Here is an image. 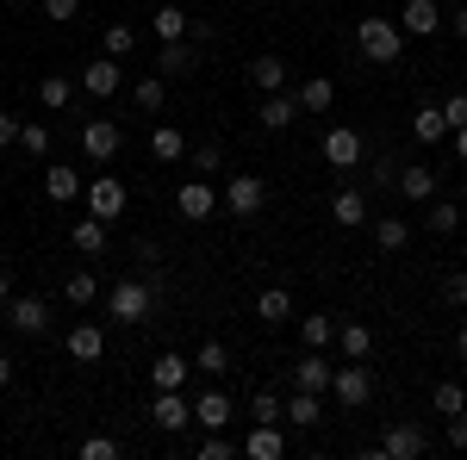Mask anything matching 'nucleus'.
Here are the masks:
<instances>
[{"label":"nucleus","mask_w":467,"mask_h":460,"mask_svg":"<svg viewBox=\"0 0 467 460\" xmlns=\"http://www.w3.org/2000/svg\"><path fill=\"white\" fill-rule=\"evenodd\" d=\"M455 349H462V361H467V323H462V336H455Z\"/></svg>","instance_id":"56"},{"label":"nucleus","mask_w":467,"mask_h":460,"mask_svg":"<svg viewBox=\"0 0 467 460\" xmlns=\"http://www.w3.org/2000/svg\"><path fill=\"white\" fill-rule=\"evenodd\" d=\"M442 299H449V305H467V274H462V268L442 274Z\"/></svg>","instance_id":"48"},{"label":"nucleus","mask_w":467,"mask_h":460,"mask_svg":"<svg viewBox=\"0 0 467 460\" xmlns=\"http://www.w3.org/2000/svg\"><path fill=\"white\" fill-rule=\"evenodd\" d=\"M330 392H337V398H343L349 411H361V404L374 398V373H368L361 361H343V367L330 373Z\"/></svg>","instance_id":"7"},{"label":"nucleus","mask_w":467,"mask_h":460,"mask_svg":"<svg viewBox=\"0 0 467 460\" xmlns=\"http://www.w3.org/2000/svg\"><path fill=\"white\" fill-rule=\"evenodd\" d=\"M150 156H156V162H181V156H187V138H181L175 125H156V131H150Z\"/></svg>","instance_id":"35"},{"label":"nucleus","mask_w":467,"mask_h":460,"mask_svg":"<svg viewBox=\"0 0 467 460\" xmlns=\"http://www.w3.org/2000/svg\"><path fill=\"white\" fill-rule=\"evenodd\" d=\"M119 149H125L119 118H88V125H81V156H88V162H100V169H107Z\"/></svg>","instance_id":"4"},{"label":"nucleus","mask_w":467,"mask_h":460,"mask_svg":"<svg viewBox=\"0 0 467 460\" xmlns=\"http://www.w3.org/2000/svg\"><path fill=\"white\" fill-rule=\"evenodd\" d=\"M237 455H250V460H281V455H287V435H281V424H250V435L237 442Z\"/></svg>","instance_id":"13"},{"label":"nucleus","mask_w":467,"mask_h":460,"mask_svg":"<svg viewBox=\"0 0 467 460\" xmlns=\"http://www.w3.org/2000/svg\"><path fill=\"white\" fill-rule=\"evenodd\" d=\"M250 87L255 94H281V87H287V63H281V56H255L250 63Z\"/></svg>","instance_id":"25"},{"label":"nucleus","mask_w":467,"mask_h":460,"mask_svg":"<svg viewBox=\"0 0 467 460\" xmlns=\"http://www.w3.org/2000/svg\"><path fill=\"white\" fill-rule=\"evenodd\" d=\"M187 373H193L187 354H156V361H150V386H156V392H181V386H187Z\"/></svg>","instance_id":"17"},{"label":"nucleus","mask_w":467,"mask_h":460,"mask_svg":"<svg viewBox=\"0 0 467 460\" xmlns=\"http://www.w3.org/2000/svg\"><path fill=\"white\" fill-rule=\"evenodd\" d=\"M63 299H69V305H94V299H100V281L81 268V274H69V281H63Z\"/></svg>","instance_id":"40"},{"label":"nucleus","mask_w":467,"mask_h":460,"mask_svg":"<svg viewBox=\"0 0 467 460\" xmlns=\"http://www.w3.org/2000/svg\"><path fill=\"white\" fill-rule=\"evenodd\" d=\"M218 206H224L231 218H255L262 206H268V187H262V175H231L224 193H218Z\"/></svg>","instance_id":"3"},{"label":"nucleus","mask_w":467,"mask_h":460,"mask_svg":"<svg viewBox=\"0 0 467 460\" xmlns=\"http://www.w3.org/2000/svg\"><path fill=\"white\" fill-rule=\"evenodd\" d=\"M436 26H442V6L436 0H405L399 6V32L405 37H436Z\"/></svg>","instance_id":"14"},{"label":"nucleus","mask_w":467,"mask_h":460,"mask_svg":"<svg viewBox=\"0 0 467 460\" xmlns=\"http://www.w3.org/2000/svg\"><path fill=\"white\" fill-rule=\"evenodd\" d=\"M436 417H455V411H467V386H455V380H442V386L431 392Z\"/></svg>","instance_id":"41"},{"label":"nucleus","mask_w":467,"mask_h":460,"mask_svg":"<svg viewBox=\"0 0 467 460\" xmlns=\"http://www.w3.org/2000/svg\"><path fill=\"white\" fill-rule=\"evenodd\" d=\"M69 354L75 361H100V354H107V330H100V323H75L69 330Z\"/></svg>","instance_id":"26"},{"label":"nucleus","mask_w":467,"mask_h":460,"mask_svg":"<svg viewBox=\"0 0 467 460\" xmlns=\"http://www.w3.org/2000/svg\"><path fill=\"white\" fill-rule=\"evenodd\" d=\"M356 50L374 63V69H393L399 56H405V32H399V19H361V26H356Z\"/></svg>","instance_id":"1"},{"label":"nucleus","mask_w":467,"mask_h":460,"mask_svg":"<svg viewBox=\"0 0 467 460\" xmlns=\"http://www.w3.org/2000/svg\"><path fill=\"white\" fill-rule=\"evenodd\" d=\"M37 6H44V19H57V26H63V19H75V13H81V0H37Z\"/></svg>","instance_id":"49"},{"label":"nucleus","mask_w":467,"mask_h":460,"mask_svg":"<svg viewBox=\"0 0 467 460\" xmlns=\"http://www.w3.org/2000/svg\"><path fill=\"white\" fill-rule=\"evenodd\" d=\"M449 138H455V156L467 162V125H462V131H449Z\"/></svg>","instance_id":"54"},{"label":"nucleus","mask_w":467,"mask_h":460,"mask_svg":"<svg viewBox=\"0 0 467 460\" xmlns=\"http://www.w3.org/2000/svg\"><path fill=\"white\" fill-rule=\"evenodd\" d=\"M19 149H26V156H50V125L26 118V125H19Z\"/></svg>","instance_id":"43"},{"label":"nucleus","mask_w":467,"mask_h":460,"mask_svg":"<svg viewBox=\"0 0 467 460\" xmlns=\"http://www.w3.org/2000/svg\"><path fill=\"white\" fill-rule=\"evenodd\" d=\"M44 193H50V206H75V199H81V175L50 162V169H44Z\"/></svg>","instance_id":"22"},{"label":"nucleus","mask_w":467,"mask_h":460,"mask_svg":"<svg viewBox=\"0 0 467 460\" xmlns=\"http://www.w3.org/2000/svg\"><path fill=\"white\" fill-rule=\"evenodd\" d=\"M150 32L162 37V44H169V37H187V13H181V6H156V13H150Z\"/></svg>","instance_id":"37"},{"label":"nucleus","mask_w":467,"mask_h":460,"mask_svg":"<svg viewBox=\"0 0 467 460\" xmlns=\"http://www.w3.org/2000/svg\"><path fill=\"white\" fill-rule=\"evenodd\" d=\"M281 424H299V429L324 424V411H318V392H293L287 404H281Z\"/></svg>","instance_id":"30"},{"label":"nucleus","mask_w":467,"mask_h":460,"mask_svg":"<svg viewBox=\"0 0 467 460\" xmlns=\"http://www.w3.org/2000/svg\"><path fill=\"white\" fill-rule=\"evenodd\" d=\"M131 100L144 112H162L169 107V81H162V75H138V81H131Z\"/></svg>","instance_id":"34"},{"label":"nucleus","mask_w":467,"mask_h":460,"mask_svg":"<svg viewBox=\"0 0 467 460\" xmlns=\"http://www.w3.org/2000/svg\"><path fill=\"white\" fill-rule=\"evenodd\" d=\"M81 94H94V100H112L119 87H125V69H119V56H94L88 69H81V81H75Z\"/></svg>","instance_id":"8"},{"label":"nucleus","mask_w":467,"mask_h":460,"mask_svg":"<svg viewBox=\"0 0 467 460\" xmlns=\"http://www.w3.org/2000/svg\"><path fill=\"white\" fill-rule=\"evenodd\" d=\"M411 138H418V143H442V138H449L442 107H418V112H411Z\"/></svg>","instance_id":"32"},{"label":"nucleus","mask_w":467,"mask_h":460,"mask_svg":"<svg viewBox=\"0 0 467 460\" xmlns=\"http://www.w3.org/2000/svg\"><path fill=\"white\" fill-rule=\"evenodd\" d=\"M6 323H13L19 336H44V330H50V305H44L37 292H19V299H6Z\"/></svg>","instance_id":"9"},{"label":"nucleus","mask_w":467,"mask_h":460,"mask_svg":"<svg viewBox=\"0 0 467 460\" xmlns=\"http://www.w3.org/2000/svg\"><path fill=\"white\" fill-rule=\"evenodd\" d=\"M193 367H200V373H231V349H224L218 336H206L200 354H193Z\"/></svg>","instance_id":"39"},{"label":"nucleus","mask_w":467,"mask_h":460,"mask_svg":"<svg viewBox=\"0 0 467 460\" xmlns=\"http://www.w3.org/2000/svg\"><path fill=\"white\" fill-rule=\"evenodd\" d=\"M250 424H281V398L275 392H255L250 398Z\"/></svg>","instance_id":"45"},{"label":"nucleus","mask_w":467,"mask_h":460,"mask_svg":"<svg viewBox=\"0 0 467 460\" xmlns=\"http://www.w3.org/2000/svg\"><path fill=\"white\" fill-rule=\"evenodd\" d=\"M100 44H107V56H119V63H125V56H131V50H138V32H131V26H125V19H112L107 32H100Z\"/></svg>","instance_id":"38"},{"label":"nucleus","mask_w":467,"mask_h":460,"mask_svg":"<svg viewBox=\"0 0 467 460\" xmlns=\"http://www.w3.org/2000/svg\"><path fill=\"white\" fill-rule=\"evenodd\" d=\"M299 342H306V349H330V342H337V312H312V318H299Z\"/></svg>","instance_id":"29"},{"label":"nucleus","mask_w":467,"mask_h":460,"mask_svg":"<svg viewBox=\"0 0 467 460\" xmlns=\"http://www.w3.org/2000/svg\"><path fill=\"white\" fill-rule=\"evenodd\" d=\"M424 448H431V435H424L418 424H393L387 435H380V448H374V455H387V460H418Z\"/></svg>","instance_id":"10"},{"label":"nucleus","mask_w":467,"mask_h":460,"mask_svg":"<svg viewBox=\"0 0 467 460\" xmlns=\"http://www.w3.org/2000/svg\"><path fill=\"white\" fill-rule=\"evenodd\" d=\"M330 218H337L343 230H361V224H368V193H361V187H343V193L330 199Z\"/></svg>","instance_id":"19"},{"label":"nucleus","mask_w":467,"mask_h":460,"mask_svg":"<svg viewBox=\"0 0 467 460\" xmlns=\"http://www.w3.org/2000/svg\"><path fill=\"white\" fill-rule=\"evenodd\" d=\"M150 305H156V286H150V281H119L107 292V318L112 323H144Z\"/></svg>","instance_id":"2"},{"label":"nucleus","mask_w":467,"mask_h":460,"mask_svg":"<svg viewBox=\"0 0 467 460\" xmlns=\"http://www.w3.org/2000/svg\"><path fill=\"white\" fill-rule=\"evenodd\" d=\"M193 424L200 429H224L231 424V398H224V392H200V398H193Z\"/></svg>","instance_id":"27"},{"label":"nucleus","mask_w":467,"mask_h":460,"mask_svg":"<svg viewBox=\"0 0 467 460\" xmlns=\"http://www.w3.org/2000/svg\"><path fill=\"white\" fill-rule=\"evenodd\" d=\"M436 107H442V118H449V131L467 125V94H449V100H436Z\"/></svg>","instance_id":"47"},{"label":"nucleus","mask_w":467,"mask_h":460,"mask_svg":"<svg viewBox=\"0 0 467 460\" xmlns=\"http://www.w3.org/2000/svg\"><path fill=\"white\" fill-rule=\"evenodd\" d=\"M193 56H200L193 37H169V44L156 50V69H162V75H187V69H193Z\"/></svg>","instance_id":"21"},{"label":"nucleus","mask_w":467,"mask_h":460,"mask_svg":"<svg viewBox=\"0 0 467 460\" xmlns=\"http://www.w3.org/2000/svg\"><path fill=\"white\" fill-rule=\"evenodd\" d=\"M37 100H44L50 112H63L75 100V81H69V75H44V81H37Z\"/></svg>","instance_id":"36"},{"label":"nucleus","mask_w":467,"mask_h":460,"mask_svg":"<svg viewBox=\"0 0 467 460\" xmlns=\"http://www.w3.org/2000/svg\"><path fill=\"white\" fill-rule=\"evenodd\" d=\"M19 125H26L19 112H0V149H6V143H19Z\"/></svg>","instance_id":"51"},{"label":"nucleus","mask_w":467,"mask_h":460,"mask_svg":"<svg viewBox=\"0 0 467 460\" xmlns=\"http://www.w3.org/2000/svg\"><path fill=\"white\" fill-rule=\"evenodd\" d=\"M150 424L162 429V435H181V429L193 424V398L187 392H156L150 398Z\"/></svg>","instance_id":"6"},{"label":"nucleus","mask_w":467,"mask_h":460,"mask_svg":"<svg viewBox=\"0 0 467 460\" xmlns=\"http://www.w3.org/2000/svg\"><path fill=\"white\" fill-rule=\"evenodd\" d=\"M424 230L455 237V230H462V206H455V199H424Z\"/></svg>","instance_id":"28"},{"label":"nucleus","mask_w":467,"mask_h":460,"mask_svg":"<svg viewBox=\"0 0 467 460\" xmlns=\"http://www.w3.org/2000/svg\"><path fill=\"white\" fill-rule=\"evenodd\" d=\"M175 212H181V218H193V224H206V218L218 212V193L206 187V175H200V180H181V193H175Z\"/></svg>","instance_id":"11"},{"label":"nucleus","mask_w":467,"mask_h":460,"mask_svg":"<svg viewBox=\"0 0 467 460\" xmlns=\"http://www.w3.org/2000/svg\"><path fill=\"white\" fill-rule=\"evenodd\" d=\"M293 100H299V112H330L337 107V81H330V75H306V81L293 87Z\"/></svg>","instance_id":"18"},{"label":"nucleus","mask_w":467,"mask_h":460,"mask_svg":"<svg viewBox=\"0 0 467 460\" xmlns=\"http://www.w3.org/2000/svg\"><path fill=\"white\" fill-rule=\"evenodd\" d=\"M81 460H119V442L112 435H88L81 442Z\"/></svg>","instance_id":"46"},{"label":"nucleus","mask_w":467,"mask_h":460,"mask_svg":"<svg viewBox=\"0 0 467 460\" xmlns=\"http://www.w3.org/2000/svg\"><path fill=\"white\" fill-rule=\"evenodd\" d=\"M231 455H237V442L224 429H200V460H231Z\"/></svg>","instance_id":"42"},{"label":"nucleus","mask_w":467,"mask_h":460,"mask_svg":"<svg viewBox=\"0 0 467 460\" xmlns=\"http://www.w3.org/2000/svg\"><path fill=\"white\" fill-rule=\"evenodd\" d=\"M293 118H299L293 87H281V94H262V107H255V125H262V131H287Z\"/></svg>","instance_id":"15"},{"label":"nucleus","mask_w":467,"mask_h":460,"mask_svg":"<svg viewBox=\"0 0 467 460\" xmlns=\"http://www.w3.org/2000/svg\"><path fill=\"white\" fill-rule=\"evenodd\" d=\"M330 373H337V367L324 361V349H306V354H299V367H293V386H299V392H330Z\"/></svg>","instance_id":"16"},{"label":"nucleus","mask_w":467,"mask_h":460,"mask_svg":"<svg viewBox=\"0 0 467 460\" xmlns=\"http://www.w3.org/2000/svg\"><path fill=\"white\" fill-rule=\"evenodd\" d=\"M6 380H13V361H6V354H0V386H6Z\"/></svg>","instance_id":"55"},{"label":"nucleus","mask_w":467,"mask_h":460,"mask_svg":"<svg viewBox=\"0 0 467 460\" xmlns=\"http://www.w3.org/2000/svg\"><path fill=\"white\" fill-rule=\"evenodd\" d=\"M324 162L349 175V169H361V162H368V143H361L349 125H330V131H324Z\"/></svg>","instance_id":"5"},{"label":"nucleus","mask_w":467,"mask_h":460,"mask_svg":"<svg viewBox=\"0 0 467 460\" xmlns=\"http://www.w3.org/2000/svg\"><path fill=\"white\" fill-rule=\"evenodd\" d=\"M88 212L94 218H125V180H112V175H94V187H88Z\"/></svg>","instance_id":"12"},{"label":"nucleus","mask_w":467,"mask_h":460,"mask_svg":"<svg viewBox=\"0 0 467 460\" xmlns=\"http://www.w3.org/2000/svg\"><path fill=\"white\" fill-rule=\"evenodd\" d=\"M368 180H374V187H393V180H399V162H393V156H380V162H374V175H368Z\"/></svg>","instance_id":"50"},{"label":"nucleus","mask_w":467,"mask_h":460,"mask_svg":"<svg viewBox=\"0 0 467 460\" xmlns=\"http://www.w3.org/2000/svg\"><path fill=\"white\" fill-rule=\"evenodd\" d=\"M449 32H455V37H467V6H455V19H449Z\"/></svg>","instance_id":"52"},{"label":"nucleus","mask_w":467,"mask_h":460,"mask_svg":"<svg viewBox=\"0 0 467 460\" xmlns=\"http://www.w3.org/2000/svg\"><path fill=\"white\" fill-rule=\"evenodd\" d=\"M374 224V243L387 249V255H399V249L411 243V218H368Z\"/></svg>","instance_id":"31"},{"label":"nucleus","mask_w":467,"mask_h":460,"mask_svg":"<svg viewBox=\"0 0 467 460\" xmlns=\"http://www.w3.org/2000/svg\"><path fill=\"white\" fill-rule=\"evenodd\" d=\"M6 299H13V274L0 268V312H6Z\"/></svg>","instance_id":"53"},{"label":"nucleus","mask_w":467,"mask_h":460,"mask_svg":"<svg viewBox=\"0 0 467 460\" xmlns=\"http://www.w3.org/2000/svg\"><path fill=\"white\" fill-rule=\"evenodd\" d=\"M337 349H343V361H368V354H374V330L356 323V318H343L337 323Z\"/></svg>","instance_id":"20"},{"label":"nucleus","mask_w":467,"mask_h":460,"mask_svg":"<svg viewBox=\"0 0 467 460\" xmlns=\"http://www.w3.org/2000/svg\"><path fill=\"white\" fill-rule=\"evenodd\" d=\"M69 243L81 249V255H107V218H75V230H69Z\"/></svg>","instance_id":"24"},{"label":"nucleus","mask_w":467,"mask_h":460,"mask_svg":"<svg viewBox=\"0 0 467 460\" xmlns=\"http://www.w3.org/2000/svg\"><path fill=\"white\" fill-rule=\"evenodd\" d=\"M393 187L411 199V206H424V199H436V169H418V162H411V169H399Z\"/></svg>","instance_id":"23"},{"label":"nucleus","mask_w":467,"mask_h":460,"mask_svg":"<svg viewBox=\"0 0 467 460\" xmlns=\"http://www.w3.org/2000/svg\"><path fill=\"white\" fill-rule=\"evenodd\" d=\"M187 156H193V169H200V175H213V169H224V143H193Z\"/></svg>","instance_id":"44"},{"label":"nucleus","mask_w":467,"mask_h":460,"mask_svg":"<svg viewBox=\"0 0 467 460\" xmlns=\"http://www.w3.org/2000/svg\"><path fill=\"white\" fill-rule=\"evenodd\" d=\"M255 318H262V323H287L293 318V292H287V286H268V292L255 299Z\"/></svg>","instance_id":"33"}]
</instances>
